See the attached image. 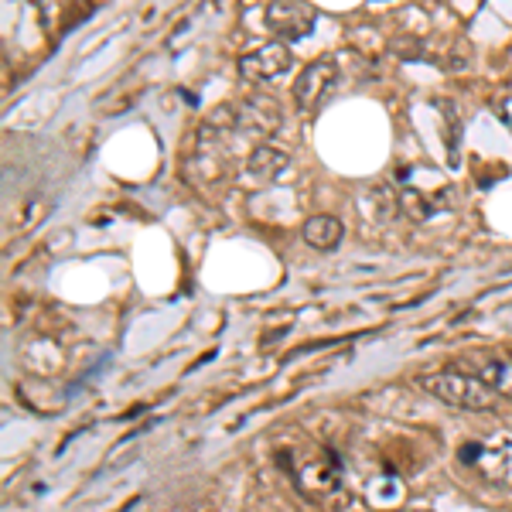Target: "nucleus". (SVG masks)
I'll return each instance as SVG.
<instances>
[{
	"mask_svg": "<svg viewBox=\"0 0 512 512\" xmlns=\"http://www.w3.org/2000/svg\"><path fill=\"white\" fill-rule=\"evenodd\" d=\"M284 468L291 475L294 489L308 502L318 506H345V482H342V461L335 451L321 448V444H304L284 454Z\"/></svg>",
	"mask_w": 512,
	"mask_h": 512,
	"instance_id": "f257e3e1",
	"label": "nucleus"
},
{
	"mask_svg": "<svg viewBox=\"0 0 512 512\" xmlns=\"http://www.w3.org/2000/svg\"><path fill=\"white\" fill-rule=\"evenodd\" d=\"M417 386L424 393H431L434 400L448 403V407H458V410H468V414H492L502 400L489 383H482L478 376L465 373V369H458V366L424 373L417 379Z\"/></svg>",
	"mask_w": 512,
	"mask_h": 512,
	"instance_id": "f03ea898",
	"label": "nucleus"
},
{
	"mask_svg": "<svg viewBox=\"0 0 512 512\" xmlns=\"http://www.w3.org/2000/svg\"><path fill=\"white\" fill-rule=\"evenodd\" d=\"M458 465L489 485L512 489V434L495 431L478 441H465L458 448Z\"/></svg>",
	"mask_w": 512,
	"mask_h": 512,
	"instance_id": "7ed1b4c3",
	"label": "nucleus"
},
{
	"mask_svg": "<svg viewBox=\"0 0 512 512\" xmlns=\"http://www.w3.org/2000/svg\"><path fill=\"white\" fill-rule=\"evenodd\" d=\"M335 86H338V65L332 59H318L301 69V76L294 79L291 96H294L297 110L315 113L328 103V96L335 93Z\"/></svg>",
	"mask_w": 512,
	"mask_h": 512,
	"instance_id": "20e7f679",
	"label": "nucleus"
},
{
	"mask_svg": "<svg viewBox=\"0 0 512 512\" xmlns=\"http://www.w3.org/2000/svg\"><path fill=\"white\" fill-rule=\"evenodd\" d=\"M454 366L478 376L482 383H489L502 400H512V352L506 355V352H495V349H475V352L461 355Z\"/></svg>",
	"mask_w": 512,
	"mask_h": 512,
	"instance_id": "39448f33",
	"label": "nucleus"
},
{
	"mask_svg": "<svg viewBox=\"0 0 512 512\" xmlns=\"http://www.w3.org/2000/svg\"><path fill=\"white\" fill-rule=\"evenodd\" d=\"M294 65V55L284 41H267V45L253 48L239 59V76L246 82H270L277 76H284Z\"/></svg>",
	"mask_w": 512,
	"mask_h": 512,
	"instance_id": "423d86ee",
	"label": "nucleus"
},
{
	"mask_svg": "<svg viewBox=\"0 0 512 512\" xmlns=\"http://www.w3.org/2000/svg\"><path fill=\"white\" fill-rule=\"evenodd\" d=\"M267 28L274 31L277 38H287V41H301L315 31V11H311L304 0H274L267 7Z\"/></svg>",
	"mask_w": 512,
	"mask_h": 512,
	"instance_id": "0eeeda50",
	"label": "nucleus"
},
{
	"mask_svg": "<svg viewBox=\"0 0 512 512\" xmlns=\"http://www.w3.org/2000/svg\"><path fill=\"white\" fill-rule=\"evenodd\" d=\"M403 495H407V485L396 475H376L366 482V506H373L376 512H393L400 509Z\"/></svg>",
	"mask_w": 512,
	"mask_h": 512,
	"instance_id": "6e6552de",
	"label": "nucleus"
},
{
	"mask_svg": "<svg viewBox=\"0 0 512 512\" xmlns=\"http://www.w3.org/2000/svg\"><path fill=\"white\" fill-rule=\"evenodd\" d=\"M345 239V226L335 216H315L304 222V243L318 253H332L338 250V243Z\"/></svg>",
	"mask_w": 512,
	"mask_h": 512,
	"instance_id": "1a4fd4ad",
	"label": "nucleus"
},
{
	"mask_svg": "<svg viewBox=\"0 0 512 512\" xmlns=\"http://www.w3.org/2000/svg\"><path fill=\"white\" fill-rule=\"evenodd\" d=\"M287 164H291V158H287L284 151H277V147H270V144H260V147H253L250 158H246V171H250L256 181H274Z\"/></svg>",
	"mask_w": 512,
	"mask_h": 512,
	"instance_id": "9d476101",
	"label": "nucleus"
},
{
	"mask_svg": "<svg viewBox=\"0 0 512 512\" xmlns=\"http://www.w3.org/2000/svg\"><path fill=\"white\" fill-rule=\"evenodd\" d=\"M448 198H437V202H434L431 195L417 192V188H403L400 198H396V209H403L410 219H431L437 209H444V205H448Z\"/></svg>",
	"mask_w": 512,
	"mask_h": 512,
	"instance_id": "9b49d317",
	"label": "nucleus"
},
{
	"mask_svg": "<svg viewBox=\"0 0 512 512\" xmlns=\"http://www.w3.org/2000/svg\"><path fill=\"white\" fill-rule=\"evenodd\" d=\"M393 512H400V509H393ZM410 512H434V509H410Z\"/></svg>",
	"mask_w": 512,
	"mask_h": 512,
	"instance_id": "f8f14e48",
	"label": "nucleus"
}]
</instances>
